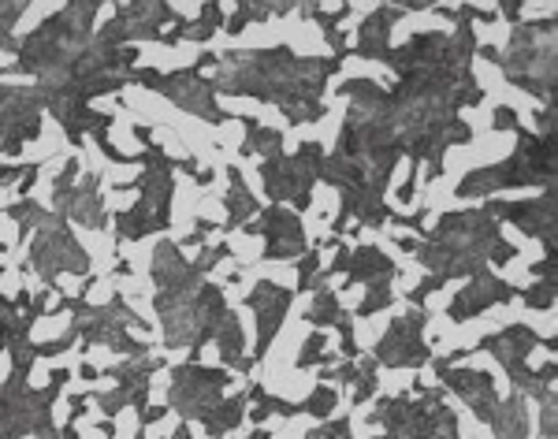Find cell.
I'll return each mask as SVG.
<instances>
[{"mask_svg":"<svg viewBox=\"0 0 558 439\" xmlns=\"http://www.w3.org/2000/svg\"><path fill=\"white\" fill-rule=\"evenodd\" d=\"M495 123H499V127H514L517 119H514V112H510V108H499V119H495Z\"/></svg>","mask_w":558,"mask_h":439,"instance_id":"1","label":"cell"}]
</instances>
